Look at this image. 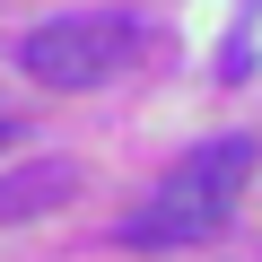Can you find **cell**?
<instances>
[{
    "label": "cell",
    "mask_w": 262,
    "mask_h": 262,
    "mask_svg": "<svg viewBox=\"0 0 262 262\" xmlns=\"http://www.w3.org/2000/svg\"><path fill=\"white\" fill-rule=\"evenodd\" d=\"M131 53H140V27L131 18H96V9L88 18H53V27H35L18 44L35 88H105L114 70H131Z\"/></svg>",
    "instance_id": "obj_2"
},
{
    "label": "cell",
    "mask_w": 262,
    "mask_h": 262,
    "mask_svg": "<svg viewBox=\"0 0 262 262\" xmlns=\"http://www.w3.org/2000/svg\"><path fill=\"white\" fill-rule=\"evenodd\" d=\"M0 140H9V122H0Z\"/></svg>",
    "instance_id": "obj_4"
},
{
    "label": "cell",
    "mask_w": 262,
    "mask_h": 262,
    "mask_svg": "<svg viewBox=\"0 0 262 262\" xmlns=\"http://www.w3.org/2000/svg\"><path fill=\"white\" fill-rule=\"evenodd\" d=\"M253 140H236V131H227V140H201V149H184L175 166H166V184L149 192V210H131L114 236L122 245H210L219 227H227V210L245 201V184H253Z\"/></svg>",
    "instance_id": "obj_1"
},
{
    "label": "cell",
    "mask_w": 262,
    "mask_h": 262,
    "mask_svg": "<svg viewBox=\"0 0 262 262\" xmlns=\"http://www.w3.org/2000/svg\"><path fill=\"white\" fill-rule=\"evenodd\" d=\"M79 192V166L70 158H35L18 175H0V219H35V210H61Z\"/></svg>",
    "instance_id": "obj_3"
}]
</instances>
